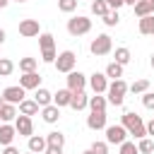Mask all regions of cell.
<instances>
[{"instance_id":"obj_24","label":"cell","mask_w":154,"mask_h":154,"mask_svg":"<svg viewBox=\"0 0 154 154\" xmlns=\"http://www.w3.org/2000/svg\"><path fill=\"white\" fill-rule=\"evenodd\" d=\"M140 34H144V36H154V14L140 19Z\"/></svg>"},{"instance_id":"obj_32","label":"cell","mask_w":154,"mask_h":154,"mask_svg":"<svg viewBox=\"0 0 154 154\" xmlns=\"http://www.w3.org/2000/svg\"><path fill=\"white\" fill-rule=\"evenodd\" d=\"M14 72V63L10 58H0V77H10Z\"/></svg>"},{"instance_id":"obj_39","label":"cell","mask_w":154,"mask_h":154,"mask_svg":"<svg viewBox=\"0 0 154 154\" xmlns=\"http://www.w3.org/2000/svg\"><path fill=\"white\" fill-rule=\"evenodd\" d=\"M106 5H108V10H118V7H123L125 2H123V0H106Z\"/></svg>"},{"instance_id":"obj_45","label":"cell","mask_w":154,"mask_h":154,"mask_svg":"<svg viewBox=\"0 0 154 154\" xmlns=\"http://www.w3.org/2000/svg\"><path fill=\"white\" fill-rule=\"evenodd\" d=\"M2 106H5V99H2V94H0V108H2Z\"/></svg>"},{"instance_id":"obj_25","label":"cell","mask_w":154,"mask_h":154,"mask_svg":"<svg viewBox=\"0 0 154 154\" xmlns=\"http://www.w3.org/2000/svg\"><path fill=\"white\" fill-rule=\"evenodd\" d=\"M103 75L111 77V79H123V65H118V63L113 60V63L106 65V72H103Z\"/></svg>"},{"instance_id":"obj_47","label":"cell","mask_w":154,"mask_h":154,"mask_svg":"<svg viewBox=\"0 0 154 154\" xmlns=\"http://www.w3.org/2000/svg\"><path fill=\"white\" fill-rule=\"evenodd\" d=\"M82 154H94V152H91V149H87V152H82Z\"/></svg>"},{"instance_id":"obj_12","label":"cell","mask_w":154,"mask_h":154,"mask_svg":"<svg viewBox=\"0 0 154 154\" xmlns=\"http://www.w3.org/2000/svg\"><path fill=\"white\" fill-rule=\"evenodd\" d=\"M89 87L94 89V94H106L108 91V77L103 72H94L89 77Z\"/></svg>"},{"instance_id":"obj_23","label":"cell","mask_w":154,"mask_h":154,"mask_svg":"<svg viewBox=\"0 0 154 154\" xmlns=\"http://www.w3.org/2000/svg\"><path fill=\"white\" fill-rule=\"evenodd\" d=\"M135 10V14L142 19V17H149V14H154V5L152 2H147V0H137V5L132 7Z\"/></svg>"},{"instance_id":"obj_2","label":"cell","mask_w":154,"mask_h":154,"mask_svg":"<svg viewBox=\"0 0 154 154\" xmlns=\"http://www.w3.org/2000/svg\"><path fill=\"white\" fill-rule=\"evenodd\" d=\"M130 91V87L125 84V79H113L111 84H108V103H113V106H123V101H125V94Z\"/></svg>"},{"instance_id":"obj_7","label":"cell","mask_w":154,"mask_h":154,"mask_svg":"<svg viewBox=\"0 0 154 154\" xmlns=\"http://www.w3.org/2000/svg\"><path fill=\"white\" fill-rule=\"evenodd\" d=\"M14 130H17V135H22V137H31L34 135V120H31V116H17L14 118Z\"/></svg>"},{"instance_id":"obj_1","label":"cell","mask_w":154,"mask_h":154,"mask_svg":"<svg viewBox=\"0 0 154 154\" xmlns=\"http://www.w3.org/2000/svg\"><path fill=\"white\" fill-rule=\"evenodd\" d=\"M120 125L128 130V135H132L135 140H142V137H147V123L142 120V116H137V113H132V111H128V113H123V120H120Z\"/></svg>"},{"instance_id":"obj_15","label":"cell","mask_w":154,"mask_h":154,"mask_svg":"<svg viewBox=\"0 0 154 154\" xmlns=\"http://www.w3.org/2000/svg\"><path fill=\"white\" fill-rule=\"evenodd\" d=\"M19 87H24V89H38V87H41V75H38V72H26V75H22V77H19Z\"/></svg>"},{"instance_id":"obj_20","label":"cell","mask_w":154,"mask_h":154,"mask_svg":"<svg viewBox=\"0 0 154 154\" xmlns=\"http://www.w3.org/2000/svg\"><path fill=\"white\" fill-rule=\"evenodd\" d=\"M34 101H36L41 108H43V106H51V103H53V94H51L48 89L38 87V89H36V94H34Z\"/></svg>"},{"instance_id":"obj_41","label":"cell","mask_w":154,"mask_h":154,"mask_svg":"<svg viewBox=\"0 0 154 154\" xmlns=\"http://www.w3.org/2000/svg\"><path fill=\"white\" fill-rule=\"evenodd\" d=\"M2 154H19V149L10 144V147H5V149H2Z\"/></svg>"},{"instance_id":"obj_51","label":"cell","mask_w":154,"mask_h":154,"mask_svg":"<svg viewBox=\"0 0 154 154\" xmlns=\"http://www.w3.org/2000/svg\"><path fill=\"white\" fill-rule=\"evenodd\" d=\"M0 125H2V118H0Z\"/></svg>"},{"instance_id":"obj_8","label":"cell","mask_w":154,"mask_h":154,"mask_svg":"<svg viewBox=\"0 0 154 154\" xmlns=\"http://www.w3.org/2000/svg\"><path fill=\"white\" fill-rule=\"evenodd\" d=\"M125 137H128V130L123 128V125H108L106 128V142L108 144H123L125 142Z\"/></svg>"},{"instance_id":"obj_34","label":"cell","mask_w":154,"mask_h":154,"mask_svg":"<svg viewBox=\"0 0 154 154\" xmlns=\"http://www.w3.org/2000/svg\"><path fill=\"white\" fill-rule=\"evenodd\" d=\"M79 0H58V10L60 12H75Z\"/></svg>"},{"instance_id":"obj_19","label":"cell","mask_w":154,"mask_h":154,"mask_svg":"<svg viewBox=\"0 0 154 154\" xmlns=\"http://www.w3.org/2000/svg\"><path fill=\"white\" fill-rule=\"evenodd\" d=\"M41 118H43L46 123H58V118H60V108H58L55 103L43 106V108H41Z\"/></svg>"},{"instance_id":"obj_40","label":"cell","mask_w":154,"mask_h":154,"mask_svg":"<svg viewBox=\"0 0 154 154\" xmlns=\"http://www.w3.org/2000/svg\"><path fill=\"white\" fill-rule=\"evenodd\" d=\"M43 154H63V147H46Z\"/></svg>"},{"instance_id":"obj_31","label":"cell","mask_w":154,"mask_h":154,"mask_svg":"<svg viewBox=\"0 0 154 154\" xmlns=\"http://www.w3.org/2000/svg\"><path fill=\"white\" fill-rule=\"evenodd\" d=\"M137 149H140V154H154V140L142 137V140L137 142Z\"/></svg>"},{"instance_id":"obj_48","label":"cell","mask_w":154,"mask_h":154,"mask_svg":"<svg viewBox=\"0 0 154 154\" xmlns=\"http://www.w3.org/2000/svg\"><path fill=\"white\" fill-rule=\"evenodd\" d=\"M149 63H152V67H154V53H152V60H149Z\"/></svg>"},{"instance_id":"obj_26","label":"cell","mask_w":154,"mask_h":154,"mask_svg":"<svg viewBox=\"0 0 154 154\" xmlns=\"http://www.w3.org/2000/svg\"><path fill=\"white\" fill-rule=\"evenodd\" d=\"M0 118H2V123L14 120V118H17V106H14V103H5V106L0 108Z\"/></svg>"},{"instance_id":"obj_52","label":"cell","mask_w":154,"mask_h":154,"mask_svg":"<svg viewBox=\"0 0 154 154\" xmlns=\"http://www.w3.org/2000/svg\"><path fill=\"white\" fill-rule=\"evenodd\" d=\"M26 154H34V152H26Z\"/></svg>"},{"instance_id":"obj_18","label":"cell","mask_w":154,"mask_h":154,"mask_svg":"<svg viewBox=\"0 0 154 154\" xmlns=\"http://www.w3.org/2000/svg\"><path fill=\"white\" fill-rule=\"evenodd\" d=\"M87 106H89V96H87L84 91H72L70 108H75V111H82V108H87Z\"/></svg>"},{"instance_id":"obj_22","label":"cell","mask_w":154,"mask_h":154,"mask_svg":"<svg viewBox=\"0 0 154 154\" xmlns=\"http://www.w3.org/2000/svg\"><path fill=\"white\" fill-rule=\"evenodd\" d=\"M106 106H108V99H106V96H101V94L89 96V108H91V111H101V113H106Z\"/></svg>"},{"instance_id":"obj_44","label":"cell","mask_w":154,"mask_h":154,"mask_svg":"<svg viewBox=\"0 0 154 154\" xmlns=\"http://www.w3.org/2000/svg\"><path fill=\"white\" fill-rule=\"evenodd\" d=\"M5 41V29H0V43Z\"/></svg>"},{"instance_id":"obj_43","label":"cell","mask_w":154,"mask_h":154,"mask_svg":"<svg viewBox=\"0 0 154 154\" xmlns=\"http://www.w3.org/2000/svg\"><path fill=\"white\" fill-rule=\"evenodd\" d=\"M123 2H125V5H132V7L137 5V0H123Z\"/></svg>"},{"instance_id":"obj_10","label":"cell","mask_w":154,"mask_h":154,"mask_svg":"<svg viewBox=\"0 0 154 154\" xmlns=\"http://www.w3.org/2000/svg\"><path fill=\"white\" fill-rule=\"evenodd\" d=\"M24 96H26V89H24V87H19V84H17V87H7V89L2 91L5 103H14V106H17V103H22V101H24Z\"/></svg>"},{"instance_id":"obj_9","label":"cell","mask_w":154,"mask_h":154,"mask_svg":"<svg viewBox=\"0 0 154 154\" xmlns=\"http://www.w3.org/2000/svg\"><path fill=\"white\" fill-rule=\"evenodd\" d=\"M19 34H22L24 38L41 36V24H38V19H22V22H19Z\"/></svg>"},{"instance_id":"obj_21","label":"cell","mask_w":154,"mask_h":154,"mask_svg":"<svg viewBox=\"0 0 154 154\" xmlns=\"http://www.w3.org/2000/svg\"><path fill=\"white\" fill-rule=\"evenodd\" d=\"M38 111H41V106H38L34 99H24V101L19 103V113H22V116H36Z\"/></svg>"},{"instance_id":"obj_17","label":"cell","mask_w":154,"mask_h":154,"mask_svg":"<svg viewBox=\"0 0 154 154\" xmlns=\"http://www.w3.org/2000/svg\"><path fill=\"white\" fill-rule=\"evenodd\" d=\"M70 101H72V91H70V89H58V91L53 94V103H55L58 108L70 106Z\"/></svg>"},{"instance_id":"obj_36","label":"cell","mask_w":154,"mask_h":154,"mask_svg":"<svg viewBox=\"0 0 154 154\" xmlns=\"http://www.w3.org/2000/svg\"><path fill=\"white\" fill-rule=\"evenodd\" d=\"M120 154H140V149H137L135 142H128V140H125V142L120 144Z\"/></svg>"},{"instance_id":"obj_37","label":"cell","mask_w":154,"mask_h":154,"mask_svg":"<svg viewBox=\"0 0 154 154\" xmlns=\"http://www.w3.org/2000/svg\"><path fill=\"white\" fill-rule=\"evenodd\" d=\"M89 149H91L94 154H108V142H99V140H96Z\"/></svg>"},{"instance_id":"obj_14","label":"cell","mask_w":154,"mask_h":154,"mask_svg":"<svg viewBox=\"0 0 154 154\" xmlns=\"http://www.w3.org/2000/svg\"><path fill=\"white\" fill-rule=\"evenodd\" d=\"M14 137H17V130H14V125H10V123H2V125H0V147H10Z\"/></svg>"},{"instance_id":"obj_49","label":"cell","mask_w":154,"mask_h":154,"mask_svg":"<svg viewBox=\"0 0 154 154\" xmlns=\"http://www.w3.org/2000/svg\"><path fill=\"white\" fill-rule=\"evenodd\" d=\"M147 2H152V5H154V0H147Z\"/></svg>"},{"instance_id":"obj_46","label":"cell","mask_w":154,"mask_h":154,"mask_svg":"<svg viewBox=\"0 0 154 154\" xmlns=\"http://www.w3.org/2000/svg\"><path fill=\"white\" fill-rule=\"evenodd\" d=\"M7 2H10V0H0V7H5V5H7Z\"/></svg>"},{"instance_id":"obj_6","label":"cell","mask_w":154,"mask_h":154,"mask_svg":"<svg viewBox=\"0 0 154 154\" xmlns=\"http://www.w3.org/2000/svg\"><path fill=\"white\" fill-rule=\"evenodd\" d=\"M75 63H77L75 51H63V53H58V58H55V70L70 75V72L75 70Z\"/></svg>"},{"instance_id":"obj_4","label":"cell","mask_w":154,"mask_h":154,"mask_svg":"<svg viewBox=\"0 0 154 154\" xmlns=\"http://www.w3.org/2000/svg\"><path fill=\"white\" fill-rule=\"evenodd\" d=\"M89 51H91V55H96V58L108 55V53L113 51V41H111V36H108V34H99V36L89 43Z\"/></svg>"},{"instance_id":"obj_29","label":"cell","mask_w":154,"mask_h":154,"mask_svg":"<svg viewBox=\"0 0 154 154\" xmlns=\"http://www.w3.org/2000/svg\"><path fill=\"white\" fill-rule=\"evenodd\" d=\"M106 12H108V5H106V0H94L91 2V14H96V17H106Z\"/></svg>"},{"instance_id":"obj_27","label":"cell","mask_w":154,"mask_h":154,"mask_svg":"<svg viewBox=\"0 0 154 154\" xmlns=\"http://www.w3.org/2000/svg\"><path fill=\"white\" fill-rule=\"evenodd\" d=\"M46 142H48V147H65V135L53 130V132L46 135Z\"/></svg>"},{"instance_id":"obj_35","label":"cell","mask_w":154,"mask_h":154,"mask_svg":"<svg viewBox=\"0 0 154 154\" xmlns=\"http://www.w3.org/2000/svg\"><path fill=\"white\" fill-rule=\"evenodd\" d=\"M118 22H120L118 10H108V12H106V17H103V24H106V26H116Z\"/></svg>"},{"instance_id":"obj_13","label":"cell","mask_w":154,"mask_h":154,"mask_svg":"<svg viewBox=\"0 0 154 154\" xmlns=\"http://www.w3.org/2000/svg\"><path fill=\"white\" fill-rule=\"evenodd\" d=\"M87 128H89V130H106V128H108V125H106V113L91 111V113L87 116Z\"/></svg>"},{"instance_id":"obj_50","label":"cell","mask_w":154,"mask_h":154,"mask_svg":"<svg viewBox=\"0 0 154 154\" xmlns=\"http://www.w3.org/2000/svg\"><path fill=\"white\" fill-rule=\"evenodd\" d=\"M17 2H26V0H17Z\"/></svg>"},{"instance_id":"obj_33","label":"cell","mask_w":154,"mask_h":154,"mask_svg":"<svg viewBox=\"0 0 154 154\" xmlns=\"http://www.w3.org/2000/svg\"><path fill=\"white\" fill-rule=\"evenodd\" d=\"M130 91L132 94H144V91H149V82L147 79H137V82L130 84Z\"/></svg>"},{"instance_id":"obj_42","label":"cell","mask_w":154,"mask_h":154,"mask_svg":"<svg viewBox=\"0 0 154 154\" xmlns=\"http://www.w3.org/2000/svg\"><path fill=\"white\" fill-rule=\"evenodd\" d=\"M147 135H152V137H154V118L147 123Z\"/></svg>"},{"instance_id":"obj_5","label":"cell","mask_w":154,"mask_h":154,"mask_svg":"<svg viewBox=\"0 0 154 154\" xmlns=\"http://www.w3.org/2000/svg\"><path fill=\"white\" fill-rule=\"evenodd\" d=\"M38 46H41V60L43 63H55V41L53 34H41L38 36Z\"/></svg>"},{"instance_id":"obj_38","label":"cell","mask_w":154,"mask_h":154,"mask_svg":"<svg viewBox=\"0 0 154 154\" xmlns=\"http://www.w3.org/2000/svg\"><path fill=\"white\" fill-rule=\"evenodd\" d=\"M142 103H144V108H154V91H144L142 94Z\"/></svg>"},{"instance_id":"obj_16","label":"cell","mask_w":154,"mask_h":154,"mask_svg":"<svg viewBox=\"0 0 154 154\" xmlns=\"http://www.w3.org/2000/svg\"><path fill=\"white\" fill-rule=\"evenodd\" d=\"M46 147H48L46 137H41V135H31V137H29V152H34V154H43Z\"/></svg>"},{"instance_id":"obj_11","label":"cell","mask_w":154,"mask_h":154,"mask_svg":"<svg viewBox=\"0 0 154 154\" xmlns=\"http://www.w3.org/2000/svg\"><path fill=\"white\" fill-rule=\"evenodd\" d=\"M87 82H89V79H87L82 72H77V70H72V72L67 75V89H70V91H84Z\"/></svg>"},{"instance_id":"obj_28","label":"cell","mask_w":154,"mask_h":154,"mask_svg":"<svg viewBox=\"0 0 154 154\" xmlns=\"http://www.w3.org/2000/svg\"><path fill=\"white\" fill-rule=\"evenodd\" d=\"M36 65H38V60L36 58H22L19 60V70L26 75V72H36Z\"/></svg>"},{"instance_id":"obj_3","label":"cell","mask_w":154,"mask_h":154,"mask_svg":"<svg viewBox=\"0 0 154 154\" xmlns=\"http://www.w3.org/2000/svg\"><path fill=\"white\" fill-rule=\"evenodd\" d=\"M67 31H70V36H84L91 31V19L84 14H77V17L67 19Z\"/></svg>"},{"instance_id":"obj_30","label":"cell","mask_w":154,"mask_h":154,"mask_svg":"<svg viewBox=\"0 0 154 154\" xmlns=\"http://www.w3.org/2000/svg\"><path fill=\"white\" fill-rule=\"evenodd\" d=\"M130 58H132V55H130V51H128L125 46L116 48V63H118V65H128V63H130Z\"/></svg>"}]
</instances>
